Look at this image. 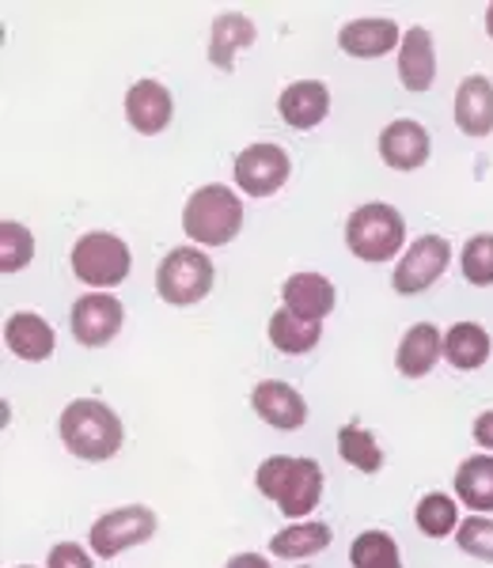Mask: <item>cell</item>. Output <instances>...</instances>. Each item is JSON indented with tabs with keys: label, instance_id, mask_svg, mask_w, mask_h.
<instances>
[{
	"label": "cell",
	"instance_id": "9a60e30c",
	"mask_svg": "<svg viewBox=\"0 0 493 568\" xmlns=\"http://www.w3.org/2000/svg\"><path fill=\"white\" fill-rule=\"evenodd\" d=\"M281 296H285V307L292 315L308 318V323H323L338 304L334 284L326 277H319V273H292V277L281 284Z\"/></svg>",
	"mask_w": 493,
	"mask_h": 568
},
{
	"label": "cell",
	"instance_id": "484cf974",
	"mask_svg": "<svg viewBox=\"0 0 493 568\" xmlns=\"http://www.w3.org/2000/svg\"><path fill=\"white\" fill-rule=\"evenodd\" d=\"M338 455H342V463H350L353 470H361V474H380V466H383V452H380L376 436L361 425L338 428Z\"/></svg>",
	"mask_w": 493,
	"mask_h": 568
},
{
	"label": "cell",
	"instance_id": "4316f807",
	"mask_svg": "<svg viewBox=\"0 0 493 568\" xmlns=\"http://www.w3.org/2000/svg\"><path fill=\"white\" fill-rule=\"evenodd\" d=\"M350 561H353V568H403V561H399V546L388 530H364V535L353 538Z\"/></svg>",
	"mask_w": 493,
	"mask_h": 568
},
{
	"label": "cell",
	"instance_id": "4dcf8cb0",
	"mask_svg": "<svg viewBox=\"0 0 493 568\" xmlns=\"http://www.w3.org/2000/svg\"><path fill=\"white\" fill-rule=\"evenodd\" d=\"M455 542H460L463 554H471V557H479V561L493 565V519H486V516L463 519L460 530H455Z\"/></svg>",
	"mask_w": 493,
	"mask_h": 568
},
{
	"label": "cell",
	"instance_id": "7402d4cb",
	"mask_svg": "<svg viewBox=\"0 0 493 568\" xmlns=\"http://www.w3.org/2000/svg\"><path fill=\"white\" fill-rule=\"evenodd\" d=\"M490 353H493V342L479 323H455L449 334H444V361L460 372H479L482 364L490 361Z\"/></svg>",
	"mask_w": 493,
	"mask_h": 568
},
{
	"label": "cell",
	"instance_id": "d590c367",
	"mask_svg": "<svg viewBox=\"0 0 493 568\" xmlns=\"http://www.w3.org/2000/svg\"><path fill=\"white\" fill-rule=\"evenodd\" d=\"M20 568H34V565H20Z\"/></svg>",
	"mask_w": 493,
	"mask_h": 568
},
{
	"label": "cell",
	"instance_id": "cb8c5ba5",
	"mask_svg": "<svg viewBox=\"0 0 493 568\" xmlns=\"http://www.w3.org/2000/svg\"><path fill=\"white\" fill-rule=\"evenodd\" d=\"M319 334H323V326L292 315L289 307L273 311V318H270V342H273V349H278V353H289V356L312 353L319 345Z\"/></svg>",
	"mask_w": 493,
	"mask_h": 568
},
{
	"label": "cell",
	"instance_id": "e575fe53",
	"mask_svg": "<svg viewBox=\"0 0 493 568\" xmlns=\"http://www.w3.org/2000/svg\"><path fill=\"white\" fill-rule=\"evenodd\" d=\"M486 34H490V39H493V4L486 8Z\"/></svg>",
	"mask_w": 493,
	"mask_h": 568
},
{
	"label": "cell",
	"instance_id": "277c9868",
	"mask_svg": "<svg viewBox=\"0 0 493 568\" xmlns=\"http://www.w3.org/2000/svg\"><path fill=\"white\" fill-rule=\"evenodd\" d=\"M406 243V220L399 216V209L372 201L361 205L358 213L345 220V246L358 254L361 262H391Z\"/></svg>",
	"mask_w": 493,
	"mask_h": 568
},
{
	"label": "cell",
	"instance_id": "4fadbf2b",
	"mask_svg": "<svg viewBox=\"0 0 493 568\" xmlns=\"http://www.w3.org/2000/svg\"><path fill=\"white\" fill-rule=\"evenodd\" d=\"M278 114L292 130H315L331 114V91L323 80H296L278 95Z\"/></svg>",
	"mask_w": 493,
	"mask_h": 568
},
{
	"label": "cell",
	"instance_id": "f546056e",
	"mask_svg": "<svg viewBox=\"0 0 493 568\" xmlns=\"http://www.w3.org/2000/svg\"><path fill=\"white\" fill-rule=\"evenodd\" d=\"M463 277L474 288H490L493 284V235H471V243L463 246Z\"/></svg>",
	"mask_w": 493,
	"mask_h": 568
},
{
	"label": "cell",
	"instance_id": "d4e9b609",
	"mask_svg": "<svg viewBox=\"0 0 493 568\" xmlns=\"http://www.w3.org/2000/svg\"><path fill=\"white\" fill-rule=\"evenodd\" d=\"M331 527L326 524H292L285 530L270 538V554L285 557V561H296V557H312L319 549L331 546Z\"/></svg>",
	"mask_w": 493,
	"mask_h": 568
},
{
	"label": "cell",
	"instance_id": "30bf717a",
	"mask_svg": "<svg viewBox=\"0 0 493 568\" xmlns=\"http://www.w3.org/2000/svg\"><path fill=\"white\" fill-rule=\"evenodd\" d=\"M122 323H125V311L118 304V296H107V292L80 296L69 311L72 337H77L80 345H88V349H99V345L114 342Z\"/></svg>",
	"mask_w": 493,
	"mask_h": 568
},
{
	"label": "cell",
	"instance_id": "8992f818",
	"mask_svg": "<svg viewBox=\"0 0 493 568\" xmlns=\"http://www.w3.org/2000/svg\"><path fill=\"white\" fill-rule=\"evenodd\" d=\"M72 273L88 288H114L130 277V246L111 232H88L72 246Z\"/></svg>",
	"mask_w": 493,
	"mask_h": 568
},
{
	"label": "cell",
	"instance_id": "f1b7e54d",
	"mask_svg": "<svg viewBox=\"0 0 493 568\" xmlns=\"http://www.w3.org/2000/svg\"><path fill=\"white\" fill-rule=\"evenodd\" d=\"M31 258H34V235L23 224H16V220H4L0 224V270L20 273L31 265Z\"/></svg>",
	"mask_w": 493,
	"mask_h": 568
},
{
	"label": "cell",
	"instance_id": "ba28073f",
	"mask_svg": "<svg viewBox=\"0 0 493 568\" xmlns=\"http://www.w3.org/2000/svg\"><path fill=\"white\" fill-rule=\"evenodd\" d=\"M452 262V243L444 235H422L410 243V251L399 258L395 273H391V288L399 296H422L425 288H433L444 277Z\"/></svg>",
	"mask_w": 493,
	"mask_h": 568
},
{
	"label": "cell",
	"instance_id": "836d02e7",
	"mask_svg": "<svg viewBox=\"0 0 493 568\" xmlns=\"http://www.w3.org/2000/svg\"><path fill=\"white\" fill-rule=\"evenodd\" d=\"M224 568H270V561H266V557H259V554H235Z\"/></svg>",
	"mask_w": 493,
	"mask_h": 568
},
{
	"label": "cell",
	"instance_id": "1f68e13d",
	"mask_svg": "<svg viewBox=\"0 0 493 568\" xmlns=\"http://www.w3.org/2000/svg\"><path fill=\"white\" fill-rule=\"evenodd\" d=\"M46 568H95V565H91V557L77 542H58L50 549V561H46Z\"/></svg>",
	"mask_w": 493,
	"mask_h": 568
},
{
	"label": "cell",
	"instance_id": "ffe728a7",
	"mask_svg": "<svg viewBox=\"0 0 493 568\" xmlns=\"http://www.w3.org/2000/svg\"><path fill=\"white\" fill-rule=\"evenodd\" d=\"M444 353V342H441V329L433 323H417L410 326L399 342V353H395V368L406 375V379H422V375L433 372V364L441 361Z\"/></svg>",
	"mask_w": 493,
	"mask_h": 568
},
{
	"label": "cell",
	"instance_id": "5bb4252c",
	"mask_svg": "<svg viewBox=\"0 0 493 568\" xmlns=\"http://www.w3.org/2000/svg\"><path fill=\"white\" fill-rule=\"evenodd\" d=\"M380 160L391 171H417L429 160V133L422 122L399 118L380 133Z\"/></svg>",
	"mask_w": 493,
	"mask_h": 568
},
{
	"label": "cell",
	"instance_id": "83f0119b",
	"mask_svg": "<svg viewBox=\"0 0 493 568\" xmlns=\"http://www.w3.org/2000/svg\"><path fill=\"white\" fill-rule=\"evenodd\" d=\"M414 519H417V527H422V535L429 538H449L452 530H460V508H455V500L444 497V493H425V497L417 500Z\"/></svg>",
	"mask_w": 493,
	"mask_h": 568
},
{
	"label": "cell",
	"instance_id": "44dd1931",
	"mask_svg": "<svg viewBox=\"0 0 493 568\" xmlns=\"http://www.w3.org/2000/svg\"><path fill=\"white\" fill-rule=\"evenodd\" d=\"M254 39H259V31H254V23L247 20V16L221 12L213 20V31H209V61H213L217 69L232 72L235 53L247 50V45H254Z\"/></svg>",
	"mask_w": 493,
	"mask_h": 568
},
{
	"label": "cell",
	"instance_id": "52a82bcc",
	"mask_svg": "<svg viewBox=\"0 0 493 568\" xmlns=\"http://www.w3.org/2000/svg\"><path fill=\"white\" fill-rule=\"evenodd\" d=\"M160 519L152 508H144V504H125V508H114L107 511V516H99L95 524H91V554L103 557V561H111V557L125 554V549L149 542L152 535H157Z\"/></svg>",
	"mask_w": 493,
	"mask_h": 568
},
{
	"label": "cell",
	"instance_id": "7c38bea8",
	"mask_svg": "<svg viewBox=\"0 0 493 568\" xmlns=\"http://www.w3.org/2000/svg\"><path fill=\"white\" fill-rule=\"evenodd\" d=\"M251 406L266 425L281 428V433H296L308 420V402L300 398L296 387H289V383H281V379L259 383V387L251 390Z\"/></svg>",
	"mask_w": 493,
	"mask_h": 568
},
{
	"label": "cell",
	"instance_id": "603a6c76",
	"mask_svg": "<svg viewBox=\"0 0 493 568\" xmlns=\"http://www.w3.org/2000/svg\"><path fill=\"white\" fill-rule=\"evenodd\" d=\"M455 497L471 511H493V455H471L455 470Z\"/></svg>",
	"mask_w": 493,
	"mask_h": 568
},
{
	"label": "cell",
	"instance_id": "7a4b0ae2",
	"mask_svg": "<svg viewBox=\"0 0 493 568\" xmlns=\"http://www.w3.org/2000/svg\"><path fill=\"white\" fill-rule=\"evenodd\" d=\"M254 485H259L262 497H270L278 504L281 516L300 519L315 508L319 497H323V470H319L315 459H289V455H273L259 466L254 474Z\"/></svg>",
	"mask_w": 493,
	"mask_h": 568
},
{
	"label": "cell",
	"instance_id": "d6986e66",
	"mask_svg": "<svg viewBox=\"0 0 493 568\" xmlns=\"http://www.w3.org/2000/svg\"><path fill=\"white\" fill-rule=\"evenodd\" d=\"M455 125L467 136L493 133V84L490 77H467L455 91Z\"/></svg>",
	"mask_w": 493,
	"mask_h": 568
},
{
	"label": "cell",
	"instance_id": "ac0fdd59",
	"mask_svg": "<svg viewBox=\"0 0 493 568\" xmlns=\"http://www.w3.org/2000/svg\"><path fill=\"white\" fill-rule=\"evenodd\" d=\"M338 45L350 58H383L395 45H403V34L395 20H353L338 31Z\"/></svg>",
	"mask_w": 493,
	"mask_h": 568
},
{
	"label": "cell",
	"instance_id": "8fae6325",
	"mask_svg": "<svg viewBox=\"0 0 493 568\" xmlns=\"http://www.w3.org/2000/svg\"><path fill=\"white\" fill-rule=\"evenodd\" d=\"M175 118V99L171 91L160 84V80H137V84L125 91V122L133 125L137 133L157 136L171 125Z\"/></svg>",
	"mask_w": 493,
	"mask_h": 568
},
{
	"label": "cell",
	"instance_id": "6da1fadb",
	"mask_svg": "<svg viewBox=\"0 0 493 568\" xmlns=\"http://www.w3.org/2000/svg\"><path fill=\"white\" fill-rule=\"evenodd\" d=\"M61 444L84 463H107L122 452V420L107 402L99 398H77L61 409L58 420Z\"/></svg>",
	"mask_w": 493,
	"mask_h": 568
},
{
	"label": "cell",
	"instance_id": "e0dca14e",
	"mask_svg": "<svg viewBox=\"0 0 493 568\" xmlns=\"http://www.w3.org/2000/svg\"><path fill=\"white\" fill-rule=\"evenodd\" d=\"M4 345L20 356V361L39 364L46 356H53L58 337H53V326L46 323L42 315H34V311H16L4 323Z\"/></svg>",
	"mask_w": 493,
	"mask_h": 568
},
{
	"label": "cell",
	"instance_id": "3957f363",
	"mask_svg": "<svg viewBox=\"0 0 493 568\" xmlns=\"http://www.w3.org/2000/svg\"><path fill=\"white\" fill-rule=\"evenodd\" d=\"M243 227V201L235 197V190L221 186H202L194 190L182 209V232L190 235L198 246H228Z\"/></svg>",
	"mask_w": 493,
	"mask_h": 568
},
{
	"label": "cell",
	"instance_id": "d6a6232c",
	"mask_svg": "<svg viewBox=\"0 0 493 568\" xmlns=\"http://www.w3.org/2000/svg\"><path fill=\"white\" fill-rule=\"evenodd\" d=\"M474 444L486 447V452L493 455V409L479 414V420H474Z\"/></svg>",
	"mask_w": 493,
	"mask_h": 568
},
{
	"label": "cell",
	"instance_id": "2e32d148",
	"mask_svg": "<svg viewBox=\"0 0 493 568\" xmlns=\"http://www.w3.org/2000/svg\"><path fill=\"white\" fill-rule=\"evenodd\" d=\"M399 80H403V88L414 91V95L433 88L436 50H433V34H429L425 27H410L403 34V45H399Z\"/></svg>",
	"mask_w": 493,
	"mask_h": 568
},
{
	"label": "cell",
	"instance_id": "5b68a950",
	"mask_svg": "<svg viewBox=\"0 0 493 568\" xmlns=\"http://www.w3.org/2000/svg\"><path fill=\"white\" fill-rule=\"evenodd\" d=\"M213 277H217V270L202 246H175V251L157 265V292L163 304L190 307L209 296Z\"/></svg>",
	"mask_w": 493,
	"mask_h": 568
},
{
	"label": "cell",
	"instance_id": "9c48e42d",
	"mask_svg": "<svg viewBox=\"0 0 493 568\" xmlns=\"http://www.w3.org/2000/svg\"><path fill=\"white\" fill-rule=\"evenodd\" d=\"M289 152L281 144H247V149L235 155V186L251 197H270L278 194L289 182Z\"/></svg>",
	"mask_w": 493,
	"mask_h": 568
}]
</instances>
